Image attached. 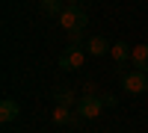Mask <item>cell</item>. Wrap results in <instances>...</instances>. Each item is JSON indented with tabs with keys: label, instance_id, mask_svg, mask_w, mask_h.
Segmentation results:
<instances>
[{
	"label": "cell",
	"instance_id": "obj_1",
	"mask_svg": "<svg viewBox=\"0 0 148 133\" xmlns=\"http://www.w3.org/2000/svg\"><path fill=\"white\" fill-rule=\"evenodd\" d=\"M59 24H62V30L71 33V30H86V24H89V15H86L83 6H65L62 15H59Z\"/></svg>",
	"mask_w": 148,
	"mask_h": 133
},
{
	"label": "cell",
	"instance_id": "obj_2",
	"mask_svg": "<svg viewBox=\"0 0 148 133\" xmlns=\"http://www.w3.org/2000/svg\"><path fill=\"white\" fill-rule=\"evenodd\" d=\"M101 110H104V101L92 92V86H86V95L77 98V115H83V118H98Z\"/></svg>",
	"mask_w": 148,
	"mask_h": 133
},
{
	"label": "cell",
	"instance_id": "obj_3",
	"mask_svg": "<svg viewBox=\"0 0 148 133\" xmlns=\"http://www.w3.org/2000/svg\"><path fill=\"white\" fill-rule=\"evenodd\" d=\"M121 86H125V92L127 95H142L145 89H148V74L145 71H125L121 74Z\"/></svg>",
	"mask_w": 148,
	"mask_h": 133
},
{
	"label": "cell",
	"instance_id": "obj_4",
	"mask_svg": "<svg viewBox=\"0 0 148 133\" xmlns=\"http://www.w3.org/2000/svg\"><path fill=\"white\" fill-rule=\"evenodd\" d=\"M83 62H86V50L80 44H68L62 53H59V65L62 68H68V71H77V68H83Z\"/></svg>",
	"mask_w": 148,
	"mask_h": 133
},
{
	"label": "cell",
	"instance_id": "obj_5",
	"mask_svg": "<svg viewBox=\"0 0 148 133\" xmlns=\"http://www.w3.org/2000/svg\"><path fill=\"white\" fill-rule=\"evenodd\" d=\"M21 115V106L15 98H3V104H0V121L9 124V121H15V118Z\"/></svg>",
	"mask_w": 148,
	"mask_h": 133
},
{
	"label": "cell",
	"instance_id": "obj_6",
	"mask_svg": "<svg viewBox=\"0 0 148 133\" xmlns=\"http://www.w3.org/2000/svg\"><path fill=\"white\" fill-rule=\"evenodd\" d=\"M110 47H113V44H110L104 35H92V39L83 44V50L92 53V56H104V53H110Z\"/></svg>",
	"mask_w": 148,
	"mask_h": 133
},
{
	"label": "cell",
	"instance_id": "obj_7",
	"mask_svg": "<svg viewBox=\"0 0 148 133\" xmlns=\"http://www.w3.org/2000/svg\"><path fill=\"white\" fill-rule=\"evenodd\" d=\"M130 59H133V65H136V71H145L148 74V44H136Z\"/></svg>",
	"mask_w": 148,
	"mask_h": 133
},
{
	"label": "cell",
	"instance_id": "obj_8",
	"mask_svg": "<svg viewBox=\"0 0 148 133\" xmlns=\"http://www.w3.org/2000/svg\"><path fill=\"white\" fill-rule=\"evenodd\" d=\"M110 53H113V59H116L119 65H125L127 59H130V53H133V47H130V44H125V42H113Z\"/></svg>",
	"mask_w": 148,
	"mask_h": 133
},
{
	"label": "cell",
	"instance_id": "obj_9",
	"mask_svg": "<svg viewBox=\"0 0 148 133\" xmlns=\"http://www.w3.org/2000/svg\"><path fill=\"white\" fill-rule=\"evenodd\" d=\"M53 101H56V106H71V104H77V98H74L71 89H56V92H53Z\"/></svg>",
	"mask_w": 148,
	"mask_h": 133
},
{
	"label": "cell",
	"instance_id": "obj_10",
	"mask_svg": "<svg viewBox=\"0 0 148 133\" xmlns=\"http://www.w3.org/2000/svg\"><path fill=\"white\" fill-rule=\"evenodd\" d=\"M39 6H42V12L45 15H62V0H39Z\"/></svg>",
	"mask_w": 148,
	"mask_h": 133
},
{
	"label": "cell",
	"instance_id": "obj_11",
	"mask_svg": "<svg viewBox=\"0 0 148 133\" xmlns=\"http://www.w3.org/2000/svg\"><path fill=\"white\" fill-rule=\"evenodd\" d=\"M65 121H71L68 106H56V110H53V124H65Z\"/></svg>",
	"mask_w": 148,
	"mask_h": 133
},
{
	"label": "cell",
	"instance_id": "obj_12",
	"mask_svg": "<svg viewBox=\"0 0 148 133\" xmlns=\"http://www.w3.org/2000/svg\"><path fill=\"white\" fill-rule=\"evenodd\" d=\"M68 39H71V44H86V42H83V30H71Z\"/></svg>",
	"mask_w": 148,
	"mask_h": 133
},
{
	"label": "cell",
	"instance_id": "obj_13",
	"mask_svg": "<svg viewBox=\"0 0 148 133\" xmlns=\"http://www.w3.org/2000/svg\"><path fill=\"white\" fill-rule=\"evenodd\" d=\"M101 101H104V106H116V95H104Z\"/></svg>",
	"mask_w": 148,
	"mask_h": 133
},
{
	"label": "cell",
	"instance_id": "obj_14",
	"mask_svg": "<svg viewBox=\"0 0 148 133\" xmlns=\"http://www.w3.org/2000/svg\"><path fill=\"white\" fill-rule=\"evenodd\" d=\"M65 6H77V0H65Z\"/></svg>",
	"mask_w": 148,
	"mask_h": 133
}]
</instances>
